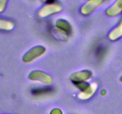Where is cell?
I'll return each instance as SVG.
<instances>
[{
    "label": "cell",
    "instance_id": "6da1fadb",
    "mask_svg": "<svg viewBox=\"0 0 122 114\" xmlns=\"http://www.w3.org/2000/svg\"><path fill=\"white\" fill-rule=\"evenodd\" d=\"M46 49L44 46L37 45L30 49L23 56L22 60L23 62L29 64L39 59L46 53Z\"/></svg>",
    "mask_w": 122,
    "mask_h": 114
},
{
    "label": "cell",
    "instance_id": "7a4b0ae2",
    "mask_svg": "<svg viewBox=\"0 0 122 114\" xmlns=\"http://www.w3.org/2000/svg\"><path fill=\"white\" fill-rule=\"evenodd\" d=\"M63 10L61 5L57 2H51L45 4L39 10L38 15L41 19H45L60 13Z\"/></svg>",
    "mask_w": 122,
    "mask_h": 114
},
{
    "label": "cell",
    "instance_id": "3957f363",
    "mask_svg": "<svg viewBox=\"0 0 122 114\" xmlns=\"http://www.w3.org/2000/svg\"><path fill=\"white\" fill-rule=\"evenodd\" d=\"M29 79L33 82L41 83L45 85H51L53 83L52 76L41 70H33L29 74Z\"/></svg>",
    "mask_w": 122,
    "mask_h": 114
},
{
    "label": "cell",
    "instance_id": "277c9868",
    "mask_svg": "<svg viewBox=\"0 0 122 114\" xmlns=\"http://www.w3.org/2000/svg\"><path fill=\"white\" fill-rule=\"evenodd\" d=\"M92 77V73L91 71L83 70L72 74L70 76V80L76 86L81 83H88V81L91 79Z\"/></svg>",
    "mask_w": 122,
    "mask_h": 114
},
{
    "label": "cell",
    "instance_id": "5b68a950",
    "mask_svg": "<svg viewBox=\"0 0 122 114\" xmlns=\"http://www.w3.org/2000/svg\"><path fill=\"white\" fill-rule=\"evenodd\" d=\"M98 85L97 82L88 83L87 85L80 91L77 97L81 100H88L91 99L97 91Z\"/></svg>",
    "mask_w": 122,
    "mask_h": 114
},
{
    "label": "cell",
    "instance_id": "8992f818",
    "mask_svg": "<svg viewBox=\"0 0 122 114\" xmlns=\"http://www.w3.org/2000/svg\"><path fill=\"white\" fill-rule=\"evenodd\" d=\"M104 1L105 0H87L81 7V13L85 16L91 15L101 7Z\"/></svg>",
    "mask_w": 122,
    "mask_h": 114
},
{
    "label": "cell",
    "instance_id": "52a82bcc",
    "mask_svg": "<svg viewBox=\"0 0 122 114\" xmlns=\"http://www.w3.org/2000/svg\"><path fill=\"white\" fill-rule=\"evenodd\" d=\"M121 14H122V0H117L106 10V14L110 17H115Z\"/></svg>",
    "mask_w": 122,
    "mask_h": 114
},
{
    "label": "cell",
    "instance_id": "ba28073f",
    "mask_svg": "<svg viewBox=\"0 0 122 114\" xmlns=\"http://www.w3.org/2000/svg\"><path fill=\"white\" fill-rule=\"evenodd\" d=\"M56 28L61 33L65 35H69L71 33V26L67 20L63 19H60L56 21Z\"/></svg>",
    "mask_w": 122,
    "mask_h": 114
},
{
    "label": "cell",
    "instance_id": "9c48e42d",
    "mask_svg": "<svg viewBox=\"0 0 122 114\" xmlns=\"http://www.w3.org/2000/svg\"><path fill=\"white\" fill-rule=\"evenodd\" d=\"M122 38V20L111 30L108 34V39L111 41H116Z\"/></svg>",
    "mask_w": 122,
    "mask_h": 114
},
{
    "label": "cell",
    "instance_id": "30bf717a",
    "mask_svg": "<svg viewBox=\"0 0 122 114\" xmlns=\"http://www.w3.org/2000/svg\"><path fill=\"white\" fill-rule=\"evenodd\" d=\"M14 23L7 19L0 18V30L11 31L14 28Z\"/></svg>",
    "mask_w": 122,
    "mask_h": 114
},
{
    "label": "cell",
    "instance_id": "8fae6325",
    "mask_svg": "<svg viewBox=\"0 0 122 114\" xmlns=\"http://www.w3.org/2000/svg\"><path fill=\"white\" fill-rule=\"evenodd\" d=\"M52 90L48 87H43V88H38V89H36L32 91V93L33 95L36 96H43L48 94L50 93Z\"/></svg>",
    "mask_w": 122,
    "mask_h": 114
},
{
    "label": "cell",
    "instance_id": "7c38bea8",
    "mask_svg": "<svg viewBox=\"0 0 122 114\" xmlns=\"http://www.w3.org/2000/svg\"><path fill=\"white\" fill-rule=\"evenodd\" d=\"M9 0H0V14L4 13L6 10Z\"/></svg>",
    "mask_w": 122,
    "mask_h": 114
},
{
    "label": "cell",
    "instance_id": "4fadbf2b",
    "mask_svg": "<svg viewBox=\"0 0 122 114\" xmlns=\"http://www.w3.org/2000/svg\"><path fill=\"white\" fill-rule=\"evenodd\" d=\"M50 114H63V112L59 108H54L51 110Z\"/></svg>",
    "mask_w": 122,
    "mask_h": 114
},
{
    "label": "cell",
    "instance_id": "5bb4252c",
    "mask_svg": "<svg viewBox=\"0 0 122 114\" xmlns=\"http://www.w3.org/2000/svg\"><path fill=\"white\" fill-rule=\"evenodd\" d=\"M42 2H44V3L48 4V3H51V2H54V0H41Z\"/></svg>",
    "mask_w": 122,
    "mask_h": 114
},
{
    "label": "cell",
    "instance_id": "9a60e30c",
    "mask_svg": "<svg viewBox=\"0 0 122 114\" xmlns=\"http://www.w3.org/2000/svg\"><path fill=\"white\" fill-rule=\"evenodd\" d=\"M100 94H101V95H102V96H106V95H107V91H106V90H104V89H102V90H101V91H100Z\"/></svg>",
    "mask_w": 122,
    "mask_h": 114
},
{
    "label": "cell",
    "instance_id": "2e32d148",
    "mask_svg": "<svg viewBox=\"0 0 122 114\" xmlns=\"http://www.w3.org/2000/svg\"><path fill=\"white\" fill-rule=\"evenodd\" d=\"M120 81L122 82V76H121V77H120Z\"/></svg>",
    "mask_w": 122,
    "mask_h": 114
}]
</instances>
